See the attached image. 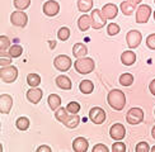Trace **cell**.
Returning a JSON list of instances; mask_svg holds the SVG:
<instances>
[{"instance_id": "35", "label": "cell", "mask_w": 155, "mask_h": 152, "mask_svg": "<svg viewBox=\"0 0 155 152\" xmlns=\"http://www.w3.org/2000/svg\"><path fill=\"white\" fill-rule=\"evenodd\" d=\"M120 25L118 24H116V23H109L107 25V33L108 36H116V34H118L120 33Z\"/></svg>"}, {"instance_id": "9", "label": "cell", "mask_w": 155, "mask_h": 152, "mask_svg": "<svg viewBox=\"0 0 155 152\" xmlns=\"http://www.w3.org/2000/svg\"><path fill=\"white\" fill-rule=\"evenodd\" d=\"M89 119L94 124H102L106 120V110L101 106H94L89 110Z\"/></svg>"}, {"instance_id": "14", "label": "cell", "mask_w": 155, "mask_h": 152, "mask_svg": "<svg viewBox=\"0 0 155 152\" xmlns=\"http://www.w3.org/2000/svg\"><path fill=\"white\" fill-rule=\"evenodd\" d=\"M43 97V91L38 87H31L27 91V99L32 104H38Z\"/></svg>"}, {"instance_id": "37", "label": "cell", "mask_w": 155, "mask_h": 152, "mask_svg": "<svg viewBox=\"0 0 155 152\" xmlns=\"http://www.w3.org/2000/svg\"><path fill=\"white\" fill-rule=\"evenodd\" d=\"M135 150H136V152H149L151 148L149 147V143L143 141V142H139L136 144V148Z\"/></svg>"}, {"instance_id": "25", "label": "cell", "mask_w": 155, "mask_h": 152, "mask_svg": "<svg viewBox=\"0 0 155 152\" xmlns=\"http://www.w3.org/2000/svg\"><path fill=\"white\" fill-rule=\"evenodd\" d=\"M27 84L31 87H37L38 85L41 84V76L38 74H28L27 75Z\"/></svg>"}, {"instance_id": "3", "label": "cell", "mask_w": 155, "mask_h": 152, "mask_svg": "<svg viewBox=\"0 0 155 152\" xmlns=\"http://www.w3.org/2000/svg\"><path fill=\"white\" fill-rule=\"evenodd\" d=\"M18 78V68L15 66H5L0 68V79L3 82L6 84H10V82H14Z\"/></svg>"}, {"instance_id": "39", "label": "cell", "mask_w": 155, "mask_h": 152, "mask_svg": "<svg viewBox=\"0 0 155 152\" xmlns=\"http://www.w3.org/2000/svg\"><path fill=\"white\" fill-rule=\"evenodd\" d=\"M146 46L149 47L150 49L155 51V33L146 37Z\"/></svg>"}, {"instance_id": "11", "label": "cell", "mask_w": 155, "mask_h": 152, "mask_svg": "<svg viewBox=\"0 0 155 152\" xmlns=\"http://www.w3.org/2000/svg\"><path fill=\"white\" fill-rule=\"evenodd\" d=\"M109 136L114 141H121L126 136V129L125 125L122 123H114L111 128H109Z\"/></svg>"}, {"instance_id": "15", "label": "cell", "mask_w": 155, "mask_h": 152, "mask_svg": "<svg viewBox=\"0 0 155 152\" xmlns=\"http://www.w3.org/2000/svg\"><path fill=\"white\" fill-rule=\"evenodd\" d=\"M102 11H103V14H104V17H106L107 19L112 21V19H114L116 17H117V14H118V8H117V5H116V4L108 3V4L103 5Z\"/></svg>"}, {"instance_id": "42", "label": "cell", "mask_w": 155, "mask_h": 152, "mask_svg": "<svg viewBox=\"0 0 155 152\" xmlns=\"http://www.w3.org/2000/svg\"><path fill=\"white\" fill-rule=\"evenodd\" d=\"M149 90H150V93H151L153 95H155V79L149 84Z\"/></svg>"}, {"instance_id": "41", "label": "cell", "mask_w": 155, "mask_h": 152, "mask_svg": "<svg viewBox=\"0 0 155 152\" xmlns=\"http://www.w3.org/2000/svg\"><path fill=\"white\" fill-rule=\"evenodd\" d=\"M38 152H42V151H46V152H51L52 150H51V147H48V146H40V147L37 148Z\"/></svg>"}, {"instance_id": "24", "label": "cell", "mask_w": 155, "mask_h": 152, "mask_svg": "<svg viewBox=\"0 0 155 152\" xmlns=\"http://www.w3.org/2000/svg\"><path fill=\"white\" fill-rule=\"evenodd\" d=\"M80 123V118L78 114H71V116H69V118L66 119V122L64 123V125H66L68 128L73 129V128H76L78 125Z\"/></svg>"}, {"instance_id": "13", "label": "cell", "mask_w": 155, "mask_h": 152, "mask_svg": "<svg viewBox=\"0 0 155 152\" xmlns=\"http://www.w3.org/2000/svg\"><path fill=\"white\" fill-rule=\"evenodd\" d=\"M13 106V98L8 94H2L0 95V113L2 114H8L12 110Z\"/></svg>"}, {"instance_id": "48", "label": "cell", "mask_w": 155, "mask_h": 152, "mask_svg": "<svg viewBox=\"0 0 155 152\" xmlns=\"http://www.w3.org/2000/svg\"><path fill=\"white\" fill-rule=\"evenodd\" d=\"M154 113H155V110H154Z\"/></svg>"}, {"instance_id": "2", "label": "cell", "mask_w": 155, "mask_h": 152, "mask_svg": "<svg viewBox=\"0 0 155 152\" xmlns=\"http://www.w3.org/2000/svg\"><path fill=\"white\" fill-rule=\"evenodd\" d=\"M95 63L93 61V59L90 57H81V59H76V61L74 62V68L76 70L78 74L81 75H88L94 70Z\"/></svg>"}, {"instance_id": "18", "label": "cell", "mask_w": 155, "mask_h": 152, "mask_svg": "<svg viewBox=\"0 0 155 152\" xmlns=\"http://www.w3.org/2000/svg\"><path fill=\"white\" fill-rule=\"evenodd\" d=\"M78 27L81 32H87L90 27H92V17L88 15V14H84L78 19Z\"/></svg>"}, {"instance_id": "31", "label": "cell", "mask_w": 155, "mask_h": 152, "mask_svg": "<svg viewBox=\"0 0 155 152\" xmlns=\"http://www.w3.org/2000/svg\"><path fill=\"white\" fill-rule=\"evenodd\" d=\"M13 4H14L15 9H18V10H25L27 8H29L31 0H13Z\"/></svg>"}, {"instance_id": "47", "label": "cell", "mask_w": 155, "mask_h": 152, "mask_svg": "<svg viewBox=\"0 0 155 152\" xmlns=\"http://www.w3.org/2000/svg\"><path fill=\"white\" fill-rule=\"evenodd\" d=\"M154 3H155V0H154Z\"/></svg>"}, {"instance_id": "8", "label": "cell", "mask_w": 155, "mask_h": 152, "mask_svg": "<svg viewBox=\"0 0 155 152\" xmlns=\"http://www.w3.org/2000/svg\"><path fill=\"white\" fill-rule=\"evenodd\" d=\"M28 22V15L25 14L23 10H17V11H13L12 15H10V23L15 27H21L24 28L27 25Z\"/></svg>"}, {"instance_id": "28", "label": "cell", "mask_w": 155, "mask_h": 152, "mask_svg": "<svg viewBox=\"0 0 155 152\" xmlns=\"http://www.w3.org/2000/svg\"><path fill=\"white\" fill-rule=\"evenodd\" d=\"M134 82V75L130 72H125L120 76V84L122 86H131Z\"/></svg>"}, {"instance_id": "44", "label": "cell", "mask_w": 155, "mask_h": 152, "mask_svg": "<svg viewBox=\"0 0 155 152\" xmlns=\"http://www.w3.org/2000/svg\"><path fill=\"white\" fill-rule=\"evenodd\" d=\"M151 136H153V138L155 139V125L153 127V129H151Z\"/></svg>"}, {"instance_id": "43", "label": "cell", "mask_w": 155, "mask_h": 152, "mask_svg": "<svg viewBox=\"0 0 155 152\" xmlns=\"http://www.w3.org/2000/svg\"><path fill=\"white\" fill-rule=\"evenodd\" d=\"M130 3H132V4H135V5H137V4H140L143 0H128Z\"/></svg>"}, {"instance_id": "19", "label": "cell", "mask_w": 155, "mask_h": 152, "mask_svg": "<svg viewBox=\"0 0 155 152\" xmlns=\"http://www.w3.org/2000/svg\"><path fill=\"white\" fill-rule=\"evenodd\" d=\"M135 61H136V55H135V52H132L131 49L122 52V55H121V62L124 63L125 66H131V65H134Z\"/></svg>"}, {"instance_id": "20", "label": "cell", "mask_w": 155, "mask_h": 152, "mask_svg": "<svg viewBox=\"0 0 155 152\" xmlns=\"http://www.w3.org/2000/svg\"><path fill=\"white\" fill-rule=\"evenodd\" d=\"M88 53V47L84 43H75L73 47V55L75 59H81V57H85V55Z\"/></svg>"}, {"instance_id": "22", "label": "cell", "mask_w": 155, "mask_h": 152, "mask_svg": "<svg viewBox=\"0 0 155 152\" xmlns=\"http://www.w3.org/2000/svg\"><path fill=\"white\" fill-rule=\"evenodd\" d=\"M135 8H136V5L130 3L128 0H126V2H122L121 5H120V9H121V11L124 13L125 15H132L135 13Z\"/></svg>"}, {"instance_id": "38", "label": "cell", "mask_w": 155, "mask_h": 152, "mask_svg": "<svg viewBox=\"0 0 155 152\" xmlns=\"http://www.w3.org/2000/svg\"><path fill=\"white\" fill-rule=\"evenodd\" d=\"M112 151H113V152H125V151H126V146H125L124 142L118 141V142L113 143V146H112Z\"/></svg>"}, {"instance_id": "36", "label": "cell", "mask_w": 155, "mask_h": 152, "mask_svg": "<svg viewBox=\"0 0 155 152\" xmlns=\"http://www.w3.org/2000/svg\"><path fill=\"white\" fill-rule=\"evenodd\" d=\"M66 109H68L69 113H71V114H78L80 110V104L76 103V101H70V103L68 104V106H66Z\"/></svg>"}, {"instance_id": "27", "label": "cell", "mask_w": 155, "mask_h": 152, "mask_svg": "<svg viewBox=\"0 0 155 152\" xmlns=\"http://www.w3.org/2000/svg\"><path fill=\"white\" fill-rule=\"evenodd\" d=\"M55 118L59 120L60 123H65L66 119L69 118V112L66 108H59L57 110H55Z\"/></svg>"}, {"instance_id": "32", "label": "cell", "mask_w": 155, "mask_h": 152, "mask_svg": "<svg viewBox=\"0 0 155 152\" xmlns=\"http://www.w3.org/2000/svg\"><path fill=\"white\" fill-rule=\"evenodd\" d=\"M0 56H2V59H0V66L2 67H5V66H9L10 62H12V56L9 52H0Z\"/></svg>"}, {"instance_id": "10", "label": "cell", "mask_w": 155, "mask_h": 152, "mask_svg": "<svg viewBox=\"0 0 155 152\" xmlns=\"http://www.w3.org/2000/svg\"><path fill=\"white\" fill-rule=\"evenodd\" d=\"M150 14H151V8L149 5L146 4H141L137 10H136V23L139 24H144L149 21L150 18Z\"/></svg>"}, {"instance_id": "45", "label": "cell", "mask_w": 155, "mask_h": 152, "mask_svg": "<svg viewBox=\"0 0 155 152\" xmlns=\"http://www.w3.org/2000/svg\"><path fill=\"white\" fill-rule=\"evenodd\" d=\"M150 151H153V152H155V146H154V147H151V150Z\"/></svg>"}, {"instance_id": "16", "label": "cell", "mask_w": 155, "mask_h": 152, "mask_svg": "<svg viewBox=\"0 0 155 152\" xmlns=\"http://www.w3.org/2000/svg\"><path fill=\"white\" fill-rule=\"evenodd\" d=\"M89 147L88 139L84 137H76L73 141V148L75 152H87Z\"/></svg>"}, {"instance_id": "7", "label": "cell", "mask_w": 155, "mask_h": 152, "mask_svg": "<svg viewBox=\"0 0 155 152\" xmlns=\"http://www.w3.org/2000/svg\"><path fill=\"white\" fill-rule=\"evenodd\" d=\"M141 41H143V34H141L139 30L131 29V30L127 32V34H126V42H127V46L130 47V48L139 47Z\"/></svg>"}, {"instance_id": "4", "label": "cell", "mask_w": 155, "mask_h": 152, "mask_svg": "<svg viewBox=\"0 0 155 152\" xmlns=\"http://www.w3.org/2000/svg\"><path fill=\"white\" fill-rule=\"evenodd\" d=\"M126 120L127 123H130L131 125H136L143 123L144 120V110L141 108H131L126 114Z\"/></svg>"}, {"instance_id": "33", "label": "cell", "mask_w": 155, "mask_h": 152, "mask_svg": "<svg viewBox=\"0 0 155 152\" xmlns=\"http://www.w3.org/2000/svg\"><path fill=\"white\" fill-rule=\"evenodd\" d=\"M57 37H59V40L62 42L68 41L70 38V29L68 27H61L59 29V32H57Z\"/></svg>"}, {"instance_id": "29", "label": "cell", "mask_w": 155, "mask_h": 152, "mask_svg": "<svg viewBox=\"0 0 155 152\" xmlns=\"http://www.w3.org/2000/svg\"><path fill=\"white\" fill-rule=\"evenodd\" d=\"M15 125L19 131H27L29 128V119L27 117H21L17 119Z\"/></svg>"}, {"instance_id": "40", "label": "cell", "mask_w": 155, "mask_h": 152, "mask_svg": "<svg viewBox=\"0 0 155 152\" xmlns=\"http://www.w3.org/2000/svg\"><path fill=\"white\" fill-rule=\"evenodd\" d=\"M108 151H109V148L103 143H98L93 147V152H108Z\"/></svg>"}, {"instance_id": "17", "label": "cell", "mask_w": 155, "mask_h": 152, "mask_svg": "<svg viewBox=\"0 0 155 152\" xmlns=\"http://www.w3.org/2000/svg\"><path fill=\"white\" fill-rule=\"evenodd\" d=\"M56 85L57 87H60L61 90H70V89L73 87V84H71V80H70L68 76L65 75H60V76H57L56 80Z\"/></svg>"}, {"instance_id": "12", "label": "cell", "mask_w": 155, "mask_h": 152, "mask_svg": "<svg viewBox=\"0 0 155 152\" xmlns=\"http://www.w3.org/2000/svg\"><path fill=\"white\" fill-rule=\"evenodd\" d=\"M59 11H60V4L55 2V0H47L43 4V13L47 17H55L59 14Z\"/></svg>"}, {"instance_id": "1", "label": "cell", "mask_w": 155, "mask_h": 152, "mask_svg": "<svg viewBox=\"0 0 155 152\" xmlns=\"http://www.w3.org/2000/svg\"><path fill=\"white\" fill-rule=\"evenodd\" d=\"M107 103L109 104V106L114 110H122L126 105V97L125 93L121 91L120 89H113L108 93L107 95Z\"/></svg>"}, {"instance_id": "23", "label": "cell", "mask_w": 155, "mask_h": 152, "mask_svg": "<svg viewBox=\"0 0 155 152\" xmlns=\"http://www.w3.org/2000/svg\"><path fill=\"white\" fill-rule=\"evenodd\" d=\"M79 90L83 94H90L94 90V84L90 80H83L79 85Z\"/></svg>"}, {"instance_id": "34", "label": "cell", "mask_w": 155, "mask_h": 152, "mask_svg": "<svg viewBox=\"0 0 155 152\" xmlns=\"http://www.w3.org/2000/svg\"><path fill=\"white\" fill-rule=\"evenodd\" d=\"M10 48V40L6 36H0V52Z\"/></svg>"}, {"instance_id": "46", "label": "cell", "mask_w": 155, "mask_h": 152, "mask_svg": "<svg viewBox=\"0 0 155 152\" xmlns=\"http://www.w3.org/2000/svg\"><path fill=\"white\" fill-rule=\"evenodd\" d=\"M154 21H155V11H154Z\"/></svg>"}, {"instance_id": "26", "label": "cell", "mask_w": 155, "mask_h": 152, "mask_svg": "<svg viewBox=\"0 0 155 152\" xmlns=\"http://www.w3.org/2000/svg\"><path fill=\"white\" fill-rule=\"evenodd\" d=\"M92 8H93V0H78V9H79V11L87 13L92 10Z\"/></svg>"}, {"instance_id": "30", "label": "cell", "mask_w": 155, "mask_h": 152, "mask_svg": "<svg viewBox=\"0 0 155 152\" xmlns=\"http://www.w3.org/2000/svg\"><path fill=\"white\" fill-rule=\"evenodd\" d=\"M9 53H10V56L13 57V59L21 57L22 53H23V47L21 46V44H13V46H10V48H9Z\"/></svg>"}, {"instance_id": "21", "label": "cell", "mask_w": 155, "mask_h": 152, "mask_svg": "<svg viewBox=\"0 0 155 152\" xmlns=\"http://www.w3.org/2000/svg\"><path fill=\"white\" fill-rule=\"evenodd\" d=\"M47 103H48V106L51 108V110L55 112L59 109L61 105V98L57 94H50L47 98Z\"/></svg>"}, {"instance_id": "5", "label": "cell", "mask_w": 155, "mask_h": 152, "mask_svg": "<svg viewBox=\"0 0 155 152\" xmlns=\"http://www.w3.org/2000/svg\"><path fill=\"white\" fill-rule=\"evenodd\" d=\"M54 66H55L56 70H59V71L65 72V71H68V70L73 66V61L66 55H59L57 57H55Z\"/></svg>"}, {"instance_id": "6", "label": "cell", "mask_w": 155, "mask_h": 152, "mask_svg": "<svg viewBox=\"0 0 155 152\" xmlns=\"http://www.w3.org/2000/svg\"><path fill=\"white\" fill-rule=\"evenodd\" d=\"M90 17H92V28L93 29H101V28L104 27L106 23H107V18L104 17V14H103V11L99 9L92 10Z\"/></svg>"}]
</instances>
